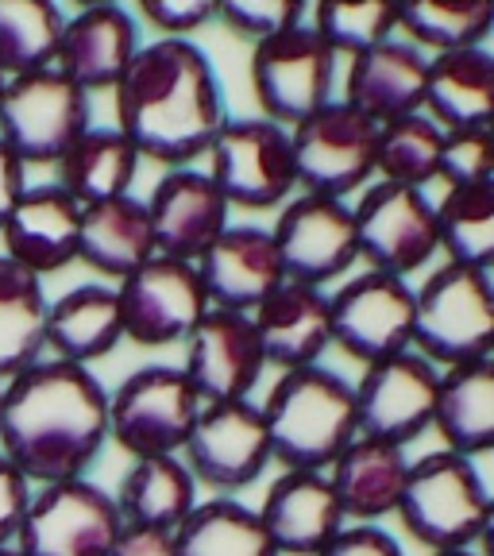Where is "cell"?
Here are the masks:
<instances>
[{"instance_id": "obj_27", "label": "cell", "mask_w": 494, "mask_h": 556, "mask_svg": "<svg viewBox=\"0 0 494 556\" xmlns=\"http://www.w3.org/2000/svg\"><path fill=\"white\" fill-rule=\"evenodd\" d=\"M155 255V228H151L148 201H139L136 193L81 208L78 263H86L89 270L121 282Z\"/></svg>"}, {"instance_id": "obj_37", "label": "cell", "mask_w": 494, "mask_h": 556, "mask_svg": "<svg viewBox=\"0 0 494 556\" xmlns=\"http://www.w3.org/2000/svg\"><path fill=\"white\" fill-rule=\"evenodd\" d=\"M436 232L448 263L471 270H494V178L479 186L444 190L436 201Z\"/></svg>"}, {"instance_id": "obj_22", "label": "cell", "mask_w": 494, "mask_h": 556, "mask_svg": "<svg viewBox=\"0 0 494 556\" xmlns=\"http://www.w3.org/2000/svg\"><path fill=\"white\" fill-rule=\"evenodd\" d=\"M259 518L278 556L325 553L347 526L325 471H282L263 495Z\"/></svg>"}, {"instance_id": "obj_45", "label": "cell", "mask_w": 494, "mask_h": 556, "mask_svg": "<svg viewBox=\"0 0 494 556\" xmlns=\"http://www.w3.org/2000/svg\"><path fill=\"white\" fill-rule=\"evenodd\" d=\"M109 556H178V538L155 526H124Z\"/></svg>"}, {"instance_id": "obj_48", "label": "cell", "mask_w": 494, "mask_h": 556, "mask_svg": "<svg viewBox=\"0 0 494 556\" xmlns=\"http://www.w3.org/2000/svg\"><path fill=\"white\" fill-rule=\"evenodd\" d=\"M483 136H486V143H491V151H494V116L483 124Z\"/></svg>"}, {"instance_id": "obj_15", "label": "cell", "mask_w": 494, "mask_h": 556, "mask_svg": "<svg viewBox=\"0 0 494 556\" xmlns=\"http://www.w3.org/2000/svg\"><path fill=\"white\" fill-rule=\"evenodd\" d=\"M290 282L325 290L359 263L356 213L347 201L294 193L270 228Z\"/></svg>"}, {"instance_id": "obj_36", "label": "cell", "mask_w": 494, "mask_h": 556, "mask_svg": "<svg viewBox=\"0 0 494 556\" xmlns=\"http://www.w3.org/2000/svg\"><path fill=\"white\" fill-rule=\"evenodd\" d=\"M66 16L51 0H0V78L54 70Z\"/></svg>"}, {"instance_id": "obj_35", "label": "cell", "mask_w": 494, "mask_h": 556, "mask_svg": "<svg viewBox=\"0 0 494 556\" xmlns=\"http://www.w3.org/2000/svg\"><path fill=\"white\" fill-rule=\"evenodd\" d=\"M398 35L417 51H476L494 35V0H402Z\"/></svg>"}, {"instance_id": "obj_34", "label": "cell", "mask_w": 494, "mask_h": 556, "mask_svg": "<svg viewBox=\"0 0 494 556\" xmlns=\"http://www.w3.org/2000/svg\"><path fill=\"white\" fill-rule=\"evenodd\" d=\"M174 538L178 556H278L259 510L225 495L201 498Z\"/></svg>"}, {"instance_id": "obj_14", "label": "cell", "mask_w": 494, "mask_h": 556, "mask_svg": "<svg viewBox=\"0 0 494 556\" xmlns=\"http://www.w3.org/2000/svg\"><path fill=\"white\" fill-rule=\"evenodd\" d=\"M124 313V340L136 348H174L193 337L213 309L193 263L155 255L128 278L116 282Z\"/></svg>"}, {"instance_id": "obj_7", "label": "cell", "mask_w": 494, "mask_h": 556, "mask_svg": "<svg viewBox=\"0 0 494 556\" xmlns=\"http://www.w3.org/2000/svg\"><path fill=\"white\" fill-rule=\"evenodd\" d=\"M208 178L232 208L267 213L297 193L294 139L290 128L263 116H228L208 148Z\"/></svg>"}, {"instance_id": "obj_44", "label": "cell", "mask_w": 494, "mask_h": 556, "mask_svg": "<svg viewBox=\"0 0 494 556\" xmlns=\"http://www.w3.org/2000/svg\"><path fill=\"white\" fill-rule=\"evenodd\" d=\"M317 556H406L382 526H344L337 541Z\"/></svg>"}, {"instance_id": "obj_6", "label": "cell", "mask_w": 494, "mask_h": 556, "mask_svg": "<svg viewBox=\"0 0 494 556\" xmlns=\"http://www.w3.org/2000/svg\"><path fill=\"white\" fill-rule=\"evenodd\" d=\"M205 402L182 367L148 364L109 394V441L131 460L182 456Z\"/></svg>"}, {"instance_id": "obj_39", "label": "cell", "mask_w": 494, "mask_h": 556, "mask_svg": "<svg viewBox=\"0 0 494 556\" xmlns=\"http://www.w3.org/2000/svg\"><path fill=\"white\" fill-rule=\"evenodd\" d=\"M441 143L444 131L426 113L382 124L375 178L391 186H409V190H426L429 182H436V170H441Z\"/></svg>"}, {"instance_id": "obj_30", "label": "cell", "mask_w": 494, "mask_h": 556, "mask_svg": "<svg viewBox=\"0 0 494 556\" xmlns=\"http://www.w3.org/2000/svg\"><path fill=\"white\" fill-rule=\"evenodd\" d=\"M433 433H441L444 448L460 452L468 460L494 452V359L491 356L441 371Z\"/></svg>"}, {"instance_id": "obj_41", "label": "cell", "mask_w": 494, "mask_h": 556, "mask_svg": "<svg viewBox=\"0 0 494 556\" xmlns=\"http://www.w3.org/2000/svg\"><path fill=\"white\" fill-rule=\"evenodd\" d=\"M491 178H494V151L486 143L483 128L444 131L436 182H444L448 190H460V186H479V182H491Z\"/></svg>"}, {"instance_id": "obj_29", "label": "cell", "mask_w": 494, "mask_h": 556, "mask_svg": "<svg viewBox=\"0 0 494 556\" xmlns=\"http://www.w3.org/2000/svg\"><path fill=\"white\" fill-rule=\"evenodd\" d=\"M421 113L441 131L483 128L494 116V54L486 47L433 54Z\"/></svg>"}, {"instance_id": "obj_1", "label": "cell", "mask_w": 494, "mask_h": 556, "mask_svg": "<svg viewBox=\"0 0 494 556\" xmlns=\"http://www.w3.org/2000/svg\"><path fill=\"white\" fill-rule=\"evenodd\" d=\"M109 444V391L89 367L39 359L4 382L0 456L31 486L86 479Z\"/></svg>"}, {"instance_id": "obj_4", "label": "cell", "mask_w": 494, "mask_h": 556, "mask_svg": "<svg viewBox=\"0 0 494 556\" xmlns=\"http://www.w3.org/2000/svg\"><path fill=\"white\" fill-rule=\"evenodd\" d=\"M486 506L491 495L476 460L436 448L421 460H409L406 491L394 518L429 553H456V548H476Z\"/></svg>"}, {"instance_id": "obj_50", "label": "cell", "mask_w": 494, "mask_h": 556, "mask_svg": "<svg viewBox=\"0 0 494 556\" xmlns=\"http://www.w3.org/2000/svg\"><path fill=\"white\" fill-rule=\"evenodd\" d=\"M0 417H4V382H0Z\"/></svg>"}, {"instance_id": "obj_38", "label": "cell", "mask_w": 494, "mask_h": 556, "mask_svg": "<svg viewBox=\"0 0 494 556\" xmlns=\"http://www.w3.org/2000/svg\"><path fill=\"white\" fill-rule=\"evenodd\" d=\"M309 27L332 51V59L356 62L398 35V4H387V0H325L313 9Z\"/></svg>"}, {"instance_id": "obj_25", "label": "cell", "mask_w": 494, "mask_h": 556, "mask_svg": "<svg viewBox=\"0 0 494 556\" xmlns=\"http://www.w3.org/2000/svg\"><path fill=\"white\" fill-rule=\"evenodd\" d=\"M426 74L429 59L417 47L391 39V43L375 47L364 59L347 62L344 74V97L340 101L352 104L367 121L382 124L402 121L426 109Z\"/></svg>"}, {"instance_id": "obj_31", "label": "cell", "mask_w": 494, "mask_h": 556, "mask_svg": "<svg viewBox=\"0 0 494 556\" xmlns=\"http://www.w3.org/2000/svg\"><path fill=\"white\" fill-rule=\"evenodd\" d=\"M113 498L124 526H155L174 533L198 510L201 486L182 456H155V460H131Z\"/></svg>"}, {"instance_id": "obj_33", "label": "cell", "mask_w": 494, "mask_h": 556, "mask_svg": "<svg viewBox=\"0 0 494 556\" xmlns=\"http://www.w3.org/2000/svg\"><path fill=\"white\" fill-rule=\"evenodd\" d=\"M47 290L43 278L0 255V382L16 379L47 352Z\"/></svg>"}, {"instance_id": "obj_21", "label": "cell", "mask_w": 494, "mask_h": 556, "mask_svg": "<svg viewBox=\"0 0 494 556\" xmlns=\"http://www.w3.org/2000/svg\"><path fill=\"white\" fill-rule=\"evenodd\" d=\"M139 20L121 4H89L66 16L54 70L86 93H113L139 54Z\"/></svg>"}, {"instance_id": "obj_26", "label": "cell", "mask_w": 494, "mask_h": 556, "mask_svg": "<svg viewBox=\"0 0 494 556\" xmlns=\"http://www.w3.org/2000/svg\"><path fill=\"white\" fill-rule=\"evenodd\" d=\"M325 476H329L332 491H337L347 526H379L382 518L398 514L409 460L406 448L371 441V437H356L332 460V468Z\"/></svg>"}, {"instance_id": "obj_13", "label": "cell", "mask_w": 494, "mask_h": 556, "mask_svg": "<svg viewBox=\"0 0 494 556\" xmlns=\"http://www.w3.org/2000/svg\"><path fill=\"white\" fill-rule=\"evenodd\" d=\"M352 213H356L359 263H367V270L409 282V275L426 270L429 260L441 252L436 201H429L426 190L375 182L359 193Z\"/></svg>"}, {"instance_id": "obj_43", "label": "cell", "mask_w": 494, "mask_h": 556, "mask_svg": "<svg viewBox=\"0 0 494 556\" xmlns=\"http://www.w3.org/2000/svg\"><path fill=\"white\" fill-rule=\"evenodd\" d=\"M27 506H31V483L0 456V548H16Z\"/></svg>"}, {"instance_id": "obj_52", "label": "cell", "mask_w": 494, "mask_h": 556, "mask_svg": "<svg viewBox=\"0 0 494 556\" xmlns=\"http://www.w3.org/2000/svg\"><path fill=\"white\" fill-rule=\"evenodd\" d=\"M0 556H20L16 548H0Z\"/></svg>"}, {"instance_id": "obj_12", "label": "cell", "mask_w": 494, "mask_h": 556, "mask_svg": "<svg viewBox=\"0 0 494 556\" xmlns=\"http://www.w3.org/2000/svg\"><path fill=\"white\" fill-rule=\"evenodd\" d=\"M124 530L116 498L89 479H69L31 491L20 526V556H109Z\"/></svg>"}, {"instance_id": "obj_40", "label": "cell", "mask_w": 494, "mask_h": 556, "mask_svg": "<svg viewBox=\"0 0 494 556\" xmlns=\"http://www.w3.org/2000/svg\"><path fill=\"white\" fill-rule=\"evenodd\" d=\"M217 24L255 47L305 24V4L302 0H217Z\"/></svg>"}, {"instance_id": "obj_24", "label": "cell", "mask_w": 494, "mask_h": 556, "mask_svg": "<svg viewBox=\"0 0 494 556\" xmlns=\"http://www.w3.org/2000/svg\"><path fill=\"white\" fill-rule=\"evenodd\" d=\"M252 325L259 332L267 367H278V371L317 367L332 348L329 290L287 282L252 313Z\"/></svg>"}, {"instance_id": "obj_46", "label": "cell", "mask_w": 494, "mask_h": 556, "mask_svg": "<svg viewBox=\"0 0 494 556\" xmlns=\"http://www.w3.org/2000/svg\"><path fill=\"white\" fill-rule=\"evenodd\" d=\"M24 170L27 166L0 143V228H4V220L12 217V208H16V201L24 198V190H27Z\"/></svg>"}, {"instance_id": "obj_49", "label": "cell", "mask_w": 494, "mask_h": 556, "mask_svg": "<svg viewBox=\"0 0 494 556\" xmlns=\"http://www.w3.org/2000/svg\"><path fill=\"white\" fill-rule=\"evenodd\" d=\"M429 556H479L476 548H456V553H429Z\"/></svg>"}, {"instance_id": "obj_19", "label": "cell", "mask_w": 494, "mask_h": 556, "mask_svg": "<svg viewBox=\"0 0 494 556\" xmlns=\"http://www.w3.org/2000/svg\"><path fill=\"white\" fill-rule=\"evenodd\" d=\"M148 213L155 228V252L193 267L232 225V205L208 178V170L198 166L166 170L151 190Z\"/></svg>"}, {"instance_id": "obj_53", "label": "cell", "mask_w": 494, "mask_h": 556, "mask_svg": "<svg viewBox=\"0 0 494 556\" xmlns=\"http://www.w3.org/2000/svg\"><path fill=\"white\" fill-rule=\"evenodd\" d=\"M491 359H494V348H491Z\"/></svg>"}, {"instance_id": "obj_3", "label": "cell", "mask_w": 494, "mask_h": 556, "mask_svg": "<svg viewBox=\"0 0 494 556\" xmlns=\"http://www.w3.org/2000/svg\"><path fill=\"white\" fill-rule=\"evenodd\" d=\"M270 456L282 471H329L359 437L356 387L329 367L282 371L263 402Z\"/></svg>"}, {"instance_id": "obj_20", "label": "cell", "mask_w": 494, "mask_h": 556, "mask_svg": "<svg viewBox=\"0 0 494 556\" xmlns=\"http://www.w3.org/2000/svg\"><path fill=\"white\" fill-rule=\"evenodd\" d=\"M198 275L208 305L228 313H255L278 287L290 282L270 228L236 220L198 260Z\"/></svg>"}, {"instance_id": "obj_2", "label": "cell", "mask_w": 494, "mask_h": 556, "mask_svg": "<svg viewBox=\"0 0 494 556\" xmlns=\"http://www.w3.org/2000/svg\"><path fill=\"white\" fill-rule=\"evenodd\" d=\"M113 109L116 128L139 159L163 163L166 170L208 155L228 121L220 74L193 39H151L139 47L113 89Z\"/></svg>"}, {"instance_id": "obj_51", "label": "cell", "mask_w": 494, "mask_h": 556, "mask_svg": "<svg viewBox=\"0 0 494 556\" xmlns=\"http://www.w3.org/2000/svg\"><path fill=\"white\" fill-rule=\"evenodd\" d=\"M4 89H9V81L0 78V104H4Z\"/></svg>"}, {"instance_id": "obj_42", "label": "cell", "mask_w": 494, "mask_h": 556, "mask_svg": "<svg viewBox=\"0 0 494 556\" xmlns=\"http://www.w3.org/2000/svg\"><path fill=\"white\" fill-rule=\"evenodd\" d=\"M139 20L159 39H193V31L217 24V0H143Z\"/></svg>"}, {"instance_id": "obj_28", "label": "cell", "mask_w": 494, "mask_h": 556, "mask_svg": "<svg viewBox=\"0 0 494 556\" xmlns=\"http://www.w3.org/2000/svg\"><path fill=\"white\" fill-rule=\"evenodd\" d=\"M124 340V313L116 287L109 282H81L54 298L47 309V348L54 359L89 367L113 356Z\"/></svg>"}, {"instance_id": "obj_10", "label": "cell", "mask_w": 494, "mask_h": 556, "mask_svg": "<svg viewBox=\"0 0 494 556\" xmlns=\"http://www.w3.org/2000/svg\"><path fill=\"white\" fill-rule=\"evenodd\" d=\"M290 139H294L297 193L347 201L356 190L371 186L379 124L367 121L340 97L297 128H290Z\"/></svg>"}, {"instance_id": "obj_32", "label": "cell", "mask_w": 494, "mask_h": 556, "mask_svg": "<svg viewBox=\"0 0 494 556\" xmlns=\"http://www.w3.org/2000/svg\"><path fill=\"white\" fill-rule=\"evenodd\" d=\"M54 170H59V182L54 186L69 201H78L81 208L101 205V201L131 193V182H136L139 170V151L131 148L128 136L116 124L89 128Z\"/></svg>"}, {"instance_id": "obj_17", "label": "cell", "mask_w": 494, "mask_h": 556, "mask_svg": "<svg viewBox=\"0 0 494 556\" xmlns=\"http://www.w3.org/2000/svg\"><path fill=\"white\" fill-rule=\"evenodd\" d=\"M352 387H356L359 437L406 448L433 429L441 367L429 364L421 352H402L394 359L364 367L359 382Z\"/></svg>"}, {"instance_id": "obj_8", "label": "cell", "mask_w": 494, "mask_h": 556, "mask_svg": "<svg viewBox=\"0 0 494 556\" xmlns=\"http://www.w3.org/2000/svg\"><path fill=\"white\" fill-rule=\"evenodd\" d=\"M89 128V93L59 70H39L4 89L0 143L24 166H59Z\"/></svg>"}, {"instance_id": "obj_23", "label": "cell", "mask_w": 494, "mask_h": 556, "mask_svg": "<svg viewBox=\"0 0 494 556\" xmlns=\"http://www.w3.org/2000/svg\"><path fill=\"white\" fill-rule=\"evenodd\" d=\"M78 225L81 205L59 186H27L0 228V255H9L35 278L59 275L78 260Z\"/></svg>"}, {"instance_id": "obj_18", "label": "cell", "mask_w": 494, "mask_h": 556, "mask_svg": "<svg viewBox=\"0 0 494 556\" xmlns=\"http://www.w3.org/2000/svg\"><path fill=\"white\" fill-rule=\"evenodd\" d=\"M182 371L205 406L213 402H248L267 371L252 313L208 309L205 321L186 340Z\"/></svg>"}, {"instance_id": "obj_5", "label": "cell", "mask_w": 494, "mask_h": 556, "mask_svg": "<svg viewBox=\"0 0 494 556\" xmlns=\"http://www.w3.org/2000/svg\"><path fill=\"white\" fill-rule=\"evenodd\" d=\"M494 348V278L486 270L444 263L417 287L414 352L441 371L491 356Z\"/></svg>"}, {"instance_id": "obj_47", "label": "cell", "mask_w": 494, "mask_h": 556, "mask_svg": "<svg viewBox=\"0 0 494 556\" xmlns=\"http://www.w3.org/2000/svg\"><path fill=\"white\" fill-rule=\"evenodd\" d=\"M476 553L479 556H494V495H491V506H486L483 533H479V541H476Z\"/></svg>"}, {"instance_id": "obj_9", "label": "cell", "mask_w": 494, "mask_h": 556, "mask_svg": "<svg viewBox=\"0 0 494 556\" xmlns=\"http://www.w3.org/2000/svg\"><path fill=\"white\" fill-rule=\"evenodd\" d=\"M248 78H252V93L263 121L282 124V128H297L313 113H321L325 104L337 101L332 97L337 59L313 35L309 24H297L267 43H255Z\"/></svg>"}, {"instance_id": "obj_11", "label": "cell", "mask_w": 494, "mask_h": 556, "mask_svg": "<svg viewBox=\"0 0 494 556\" xmlns=\"http://www.w3.org/2000/svg\"><path fill=\"white\" fill-rule=\"evenodd\" d=\"M329 305L332 348H340L359 367L414 352L417 290L409 287L406 278L364 270V275L347 278L340 290H332Z\"/></svg>"}, {"instance_id": "obj_16", "label": "cell", "mask_w": 494, "mask_h": 556, "mask_svg": "<svg viewBox=\"0 0 494 556\" xmlns=\"http://www.w3.org/2000/svg\"><path fill=\"white\" fill-rule=\"evenodd\" d=\"M182 460L198 486L220 491L225 498L259 483L263 471L275 464L263 409L252 399L205 406L182 448Z\"/></svg>"}]
</instances>
